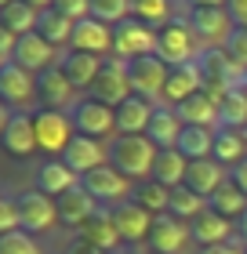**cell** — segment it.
Listing matches in <instances>:
<instances>
[{
  "instance_id": "cell-27",
  "label": "cell",
  "mask_w": 247,
  "mask_h": 254,
  "mask_svg": "<svg viewBox=\"0 0 247 254\" xmlns=\"http://www.w3.org/2000/svg\"><path fill=\"white\" fill-rule=\"evenodd\" d=\"M182 127H185V124L178 120V113H174L171 106H157V109H153L149 127H146V138L164 153V149H174V145H178Z\"/></svg>"
},
{
  "instance_id": "cell-12",
  "label": "cell",
  "mask_w": 247,
  "mask_h": 254,
  "mask_svg": "<svg viewBox=\"0 0 247 254\" xmlns=\"http://www.w3.org/2000/svg\"><path fill=\"white\" fill-rule=\"evenodd\" d=\"M189 26H193V33L200 37L204 48H226L229 33L237 29L226 7H193L189 11Z\"/></svg>"
},
{
  "instance_id": "cell-50",
  "label": "cell",
  "mask_w": 247,
  "mask_h": 254,
  "mask_svg": "<svg viewBox=\"0 0 247 254\" xmlns=\"http://www.w3.org/2000/svg\"><path fill=\"white\" fill-rule=\"evenodd\" d=\"M7 124H11V109H7V106H0V138H4Z\"/></svg>"
},
{
  "instance_id": "cell-25",
  "label": "cell",
  "mask_w": 247,
  "mask_h": 254,
  "mask_svg": "<svg viewBox=\"0 0 247 254\" xmlns=\"http://www.w3.org/2000/svg\"><path fill=\"white\" fill-rule=\"evenodd\" d=\"M55 207H58V222L69 225V229H84V222L98 211L95 196H91L84 186H77V189H69L66 196H58Z\"/></svg>"
},
{
  "instance_id": "cell-10",
  "label": "cell",
  "mask_w": 247,
  "mask_h": 254,
  "mask_svg": "<svg viewBox=\"0 0 247 254\" xmlns=\"http://www.w3.org/2000/svg\"><path fill=\"white\" fill-rule=\"evenodd\" d=\"M62 164L73 171L77 178H84L91 171L109 164V145H102L98 138H87V134H73V142H69L66 153H62Z\"/></svg>"
},
{
  "instance_id": "cell-16",
  "label": "cell",
  "mask_w": 247,
  "mask_h": 254,
  "mask_svg": "<svg viewBox=\"0 0 247 254\" xmlns=\"http://www.w3.org/2000/svg\"><path fill=\"white\" fill-rule=\"evenodd\" d=\"M69 51H87V55H113V26H105L98 18H80L73 29V40H69Z\"/></svg>"
},
{
  "instance_id": "cell-56",
  "label": "cell",
  "mask_w": 247,
  "mask_h": 254,
  "mask_svg": "<svg viewBox=\"0 0 247 254\" xmlns=\"http://www.w3.org/2000/svg\"><path fill=\"white\" fill-rule=\"evenodd\" d=\"M146 254H157V251H146Z\"/></svg>"
},
{
  "instance_id": "cell-3",
  "label": "cell",
  "mask_w": 247,
  "mask_h": 254,
  "mask_svg": "<svg viewBox=\"0 0 247 254\" xmlns=\"http://www.w3.org/2000/svg\"><path fill=\"white\" fill-rule=\"evenodd\" d=\"M146 55H157V29H149L138 18H124L120 26H113V59L135 62Z\"/></svg>"
},
{
  "instance_id": "cell-53",
  "label": "cell",
  "mask_w": 247,
  "mask_h": 254,
  "mask_svg": "<svg viewBox=\"0 0 247 254\" xmlns=\"http://www.w3.org/2000/svg\"><path fill=\"white\" fill-rule=\"evenodd\" d=\"M240 134H244V142H247V127H244V131H240Z\"/></svg>"
},
{
  "instance_id": "cell-11",
  "label": "cell",
  "mask_w": 247,
  "mask_h": 254,
  "mask_svg": "<svg viewBox=\"0 0 247 254\" xmlns=\"http://www.w3.org/2000/svg\"><path fill=\"white\" fill-rule=\"evenodd\" d=\"M91 98L105 102V106H120V102L131 98V76H127V62L124 59H105L102 62V73L91 87Z\"/></svg>"
},
{
  "instance_id": "cell-28",
  "label": "cell",
  "mask_w": 247,
  "mask_h": 254,
  "mask_svg": "<svg viewBox=\"0 0 247 254\" xmlns=\"http://www.w3.org/2000/svg\"><path fill=\"white\" fill-rule=\"evenodd\" d=\"M153 102H146V98H138V95H131L127 102H120L113 113H116V134H146V127H149V120H153Z\"/></svg>"
},
{
  "instance_id": "cell-48",
  "label": "cell",
  "mask_w": 247,
  "mask_h": 254,
  "mask_svg": "<svg viewBox=\"0 0 247 254\" xmlns=\"http://www.w3.org/2000/svg\"><path fill=\"white\" fill-rule=\"evenodd\" d=\"M185 4H189V11H193V7H226L229 0H185Z\"/></svg>"
},
{
  "instance_id": "cell-17",
  "label": "cell",
  "mask_w": 247,
  "mask_h": 254,
  "mask_svg": "<svg viewBox=\"0 0 247 254\" xmlns=\"http://www.w3.org/2000/svg\"><path fill=\"white\" fill-rule=\"evenodd\" d=\"M0 145H4L7 156L15 160H29L37 153V127H33V113H11V124L4 138H0Z\"/></svg>"
},
{
  "instance_id": "cell-49",
  "label": "cell",
  "mask_w": 247,
  "mask_h": 254,
  "mask_svg": "<svg viewBox=\"0 0 247 254\" xmlns=\"http://www.w3.org/2000/svg\"><path fill=\"white\" fill-rule=\"evenodd\" d=\"M237 240H240V244L247 247V211H244V214L237 218Z\"/></svg>"
},
{
  "instance_id": "cell-30",
  "label": "cell",
  "mask_w": 247,
  "mask_h": 254,
  "mask_svg": "<svg viewBox=\"0 0 247 254\" xmlns=\"http://www.w3.org/2000/svg\"><path fill=\"white\" fill-rule=\"evenodd\" d=\"M211 156H215L226 171H233L237 164H244V160H247V142H244V134L233 131V127H218V131H215V153H211Z\"/></svg>"
},
{
  "instance_id": "cell-18",
  "label": "cell",
  "mask_w": 247,
  "mask_h": 254,
  "mask_svg": "<svg viewBox=\"0 0 247 254\" xmlns=\"http://www.w3.org/2000/svg\"><path fill=\"white\" fill-rule=\"evenodd\" d=\"M102 62L105 59L87 55V51H66L62 59H58V69L66 73V80L77 91H91V87H95V80H98V73H102Z\"/></svg>"
},
{
  "instance_id": "cell-42",
  "label": "cell",
  "mask_w": 247,
  "mask_h": 254,
  "mask_svg": "<svg viewBox=\"0 0 247 254\" xmlns=\"http://www.w3.org/2000/svg\"><path fill=\"white\" fill-rule=\"evenodd\" d=\"M55 11H62L66 18L80 22V18L91 15V0H55Z\"/></svg>"
},
{
  "instance_id": "cell-22",
  "label": "cell",
  "mask_w": 247,
  "mask_h": 254,
  "mask_svg": "<svg viewBox=\"0 0 247 254\" xmlns=\"http://www.w3.org/2000/svg\"><path fill=\"white\" fill-rule=\"evenodd\" d=\"M113 222L120 229V240L124 244H138V240H149V229H153V214L146 207H138L135 200H124L113 207Z\"/></svg>"
},
{
  "instance_id": "cell-37",
  "label": "cell",
  "mask_w": 247,
  "mask_h": 254,
  "mask_svg": "<svg viewBox=\"0 0 247 254\" xmlns=\"http://www.w3.org/2000/svg\"><path fill=\"white\" fill-rule=\"evenodd\" d=\"M218 127H233V131H244L247 127V87H233L229 95L222 98Z\"/></svg>"
},
{
  "instance_id": "cell-51",
  "label": "cell",
  "mask_w": 247,
  "mask_h": 254,
  "mask_svg": "<svg viewBox=\"0 0 247 254\" xmlns=\"http://www.w3.org/2000/svg\"><path fill=\"white\" fill-rule=\"evenodd\" d=\"M29 7H37V11H48V7H55V0H26Z\"/></svg>"
},
{
  "instance_id": "cell-21",
  "label": "cell",
  "mask_w": 247,
  "mask_h": 254,
  "mask_svg": "<svg viewBox=\"0 0 247 254\" xmlns=\"http://www.w3.org/2000/svg\"><path fill=\"white\" fill-rule=\"evenodd\" d=\"M229 182V171L218 164L215 156H207V160H193L189 171H185V186H189L196 196H204V200H211L222 186Z\"/></svg>"
},
{
  "instance_id": "cell-39",
  "label": "cell",
  "mask_w": 247,
  "mask_h": 254,
  "mask_svg": "<svg viewBox=\"0 0 247 254\" xmlns=\"http://www.w3.org/2000/svg\"><path fill=\"white\" fill-rule=\"evenodd\" d=\"M0 254H44V247L26 229H11V233H0Z\"/></svg>"
},
{
  "instance_id": "cell-41",
  "label": "cell",
  "mask_w": 247,
  "mask_h": 254,
  "mask_svg": "<svg viewBox=\"0 0 247 254\" xmlns=\"http://www.w3.org/2000/svg\"><path fill=\"white\" fill-rule=\"evenodd\" d=\"M226 55H229V59L233 62H237L240 69H247V29H233L229 33V40H226Z\"/></svg>"
},
{
  "instance_id": "cell-14",
  "label": "cell",
  "mask_w": 247,
  "mask_h": 254,
  "mask_svg": "<svg viewBox=\"0 0 247 254\" xmlns=\"http://www.w3.org/2000/svg\"><path fill=\"white\" fill-rule=\"evenodd\" d=\"M11 62L18 69H26V73H33V76H40L44 69L58 65V48H51V44L44 37H37V33H26V37H18Z\"/></svg>"
},
{
  "instance_id": "cell-4",
  "label": "cell",
  "mask_w": 247,
  "mask_h": 254,
  "mask_svg": "<svg viewBox=\"0 0 247 254\" xmlns=\"http://www.w3.org/2000/svg\"><path fill=\"white\" fill-rule=\"evenodd\" d=\"M69 120H73V131L77 134H87V138H116V113L113 106H105L98 98H80L73 109H69Z\"/></svg>"
},
{
  "instance_id": "cell-46",
  "label": "cell",
  "mask_w": 247,
  "mask_h": 254,
  "mask_svg": "<svg viewBox=\"0 0 247 254\" xmlns=\"http://www.w3.org/2000/svg\"><path fill=\"white\" fill-rule=\"evenodd\" d=\"M66 254H105V251H98L95 244H87V240H80V236H77L73 244L66 247Z\"/></svg>"
},
{
  "instance_id": "cell-6",
  "label": "cell",
  "mask_w": 247,
  "mask_h": 254,
  "mask_svg": "<svg viewBox=\"0 0 247 254\" xmlns=\"http://www.w3.org/2000/svg\"><path fill=\"white\" fill-rule=\"evenodd\" d=\"M171 65L157 59V55H146V59L127 62V76H131V95L146 98V102H164V84H167Z\"/></svg>"
},
{
  "instance_id": "cell-35",
  "label": "cell",
  "mask_w": 247,
  "mask_h": 254,
  "mask_svg": "<svg viewBox=\"0 0 247 254\" xmlns=\"http://www.w3.org/2000/svg\"><path fill=\"white\" fill-rule=\"evenodd\" d=\"M131 18L146 22V26H167L174 22V0H131Z\"/></svg>"
},
{
  "instance_id": "cell-13",
  "label": "cell",
  "mask_w": 247,
  "mask_h": 254,
  "mask_svg": "<svg viewBox=\"0 0 247 254\" xmlns=\"http://www.w3.org/2000/svg\"><path fill=\"white\" fill-rule=\"evenodd\" d=\"M189 240H193L189 222H182V218H174V214H157L153 218L149 251H157V254H182L185 247H189Z\"/></svg>"
},
{
  "instance_id": "cell-29",
  "label": "cell",
  "mask_w": 247,
  "mask_h": 254,
  "mask_svg": "<svg viewBox=\"0 0 247 254\" xmlns=\"http://www.w3.org/2000/svg\"><path fill=\"white\" fill-rule=\"evenodd\" d=\"M73 29H77V22L73 18H66L62 11H40V18H37V37H44L51 44V48H69V40H73Z\"/></svg>"
},
{
  "instance_id": "cell-38",
  "label": "cell",
  "mask_w": 247,
  "mask_h": 254,
  "mask_svg": "<svg viewBox=\"0 0 247 254\" xmlns=\"http://www.w3.org/2000/svg\"><path fill=\"white\" fill-rule=\"evenodd\" d=\"M131 200L138 203V207H146V211L157 218V214H167V200H171V189L167 186H160V182H142L135 192H131Z\"/></svg>"
},
{
  "instance_id": "cell-34",
  "label": "cell",
  "mask_w": 247,
  "mask_h": 254,
  "mask_svg": "<svg viewBox=\"0 0 247 254\" xmlns=\"http://www.w3.org/2000/svg\"><path fill=\"white\" fill-rule=\"evenodd\" d=\"M207 211V200L204 196H196L189 186H174L171 189V200H167V214L182 218V222H196L200 214Z\"/></svg>"
},
{
  "instance_id": "cell-54",
  "label": "cell",
  "mask_w": 247,
  "mask_h": 254,
  "mask_svg": "<svg viewBox=\"0 0 247 254\" xmlns=\"http://www.w3.org/2000/svg\"><path fill=\"white\" fill-rule=\"evenodd\" d=\"M244 87H247V73H244Z\"/></svg>"
},
{
  "instance_id": "cell-26",
  "label": "cell",
  "mask_w": 247,
  "mask_h": 254,
  "mask_svg": "<svg viewBox=\"0 0 247 254\" xmlns=\"http://www.w3.org/2000/svg\"><path fill=\"white\" fill-rule=\"evenodd\" d=\"M189 229H193V240L200 244V251L237 240V222H229V218H222V214H215V211H204L196 222H189Z\"/></svg>"
},
{
  "instance_id": "cell-40",
  "label": "cell",
  "mask_w": 247,
  "mask_h": 254,
  "mask_svg": "<svg viewBox=\"0 0 247 254\" xmlns=\"http://www.w3.org/2000/svg\"><path fill=\"white\" fill-rule=\"evenodd\" d=\"M91 18L105 26H120L124 18H131V0H91Z\"/></svg>"
},
{
  "instance_id": "cell-47",
  "label": "cell",
  "mask_w": 247,
  "mask_h": 254,
  "mask_svg": "<svg viewBox=\"0 0 247 254\" xmlns=\"http://www.w3.org/2000/svg\"><path fill=\"white\" fill-rule=\"evenodd\" d=\"M229 178H233V182H237V186L247 192V160H244V164H237V167L229 171Z\"/></svg>"
},
{
  "instance_id": "cell-32",
  "label": "cell",
  "mask_w": 247,
  "mask_h": 254,
  "mask_svg": "<svg viewBox=\"0 0 247 254\" xmlns=\"http://www.w3.org/2000/svg\"><path fill=\"white\" fill-rule=\"evenodd\" d=\"M185 171H189V160H185L178 149H164L157 153V164H153V182H160V186H185Z\"/></svg>"
},
{
  "instance_id": "cell-31",
  "label": "cell",
  "mask_w": 247,
  "mask_h": 254,
  "mask_svg": "<svg viewBox=\"0 0 247 254\" xmlns=\"http://www.w3.org/2000/svg\"><path fill=\"white\" fill-rule=\"evenodd\" d=\"M174 149H178L189 164H193V160H207L211 153H215V131H211V127H193V124H185Z\"/></svg>"
},
{
  "instance_id": "cell-23",
  "label": "cell",
  "mask_w": 247,
  "mask_h": 254,
  "mask_svg": "<svg viewBox=\"0 0 247 254\" xmlns=\"http://www.w3.org/2000/svg\"><path fill=\"white\" fill-rule=\"evenodd\" d=\"M204 91V76H200V65L196 62H185V65H171L167 73V84H164V102L160 106H178L189 95Z\"/></svg>"
},
{
  "instance_id": "cell-2",
  "label": "cell",
  "mask_w": 247,
  "mask_h": 254,
  "mask_svg": "<svg viewBox=\"0 0 247 254\" xmlns=\"http://www.w3.org/2000/svg\"><path fill=\"white\" fill-rule=\"evenodd\" d=\"M204 44L193 33L189 18H174L167 22L164 29H157V59H164L167 65H185V62H196Z\"/></svg>"
},
{
  "instance_id": "cell-9",
  "label": "cell",
  "mask_w": 247,
  "mask_h": 254,
  "mask_svg": "<svg viewBox=\"0 0 247 254\" xmlns=\"http://www.w3.org/2000/svg\"><path fill=\"white\" fill-rule=\"evenodd\" d=\"M80 186H84L91 196H95V203L102 207V203H124V200H131V178H124L120 171H116L113 164H105V167H98V171H91V175H84L80 178Z\"/></svg>"
},
{
  "instance_id": "cell-33",
  "label": "cell",
  "mask_w": 247,
  "mask_h": 254,
  "mask_svg": "<svg viewBox=\"0 0 247 254\" xmlns=\"http://www.w3.org/2000/svg\"><path fill=\"white\" fill-rule=\"evenodd\" d=\"M207 211H215V214H222V218H229V222H237V218L247 211V192L229 178L226 186H222V189L207 200Z\"/></svg>"
},
{
  "instance_id": "cell-19",
  "label": "cell",
  "mask_w": 247,
  "mask_h": 254,
  "mask_svg": "<svg viewBox=\"0 0 247 254\" xmlns=\"http://www.w3.org/2000/svg\"><path fill=\"white\" fill-rule=\"evenodd\" d=\"M174 113H178L182 124H193V127H211V131H218V117H222V102L211 98L207 91H196V95H189L185 102H178V106H171Z\"/></svg>"
},
{
  "instance_id": "cell-5",
  "label": "cell",
  "mask_w": 247,
  "mask_h": 254,
  "mask_svg": "<svg viewBox=\"0 0 247 254\" xmlns=\"http://www.w3.org/2000/svg\"><path fill=\"white\" fill-rule=\"evenodd\" d=\"M33 127H37V149L40 153H51V156H62L66 145L77 134L69 113H58V109H37L33 113Z\"/></svg>"
},
{
  "instance_id": "cell-1",
  "label": "cell",
  "mask_w": 247,
  "mask_h": 254,
  "mask_svg": "<svg viewBox=\"0 0 247 254\" xmlns=\"http://www.w3.org/2000/svg\"><path fill=\"white\" fill-rule=\"evenodd\" d=\"M157 153L160 149L153 145L146 134H116V138H109V164L120 171L124 178H153Z\"/></svg>"
},
{
  "instance_id": "cell-43",
  "label": "cell",
  "mask_w": 247,
  "mask_h": 254,
  "mask_svg": "<svg viewBox=\"0 0 247 254\" xmlns=\"http://www.w3.org/2000/svg\"><path fill=\"white\" fill-rule=\"evenodd\" d=\"M15 44H18V37L4 26V22H0V59H4V62H11V55H15Z\"/></svg>"
},
{
  "instance_id": "cell-20",
  "label": "cell",
  "mask_w": 247,
  "mask_h": 254,
  "mask_svg": "<svg viewBox=\"0 0 247 254\" xmlns=\"http://www.w3.org/2000/svg\"><path fill=\"white\" fill-rule=\"evenodd\" d=\"M33 182H37V189L44 196H51V200H58V196H66L69 189L80 186V178L62 164V156H48L44 164L37 167V175H33Z\"/></svg>"
},
{
  "instance_id": "cell-55",
  "label": "cell",
  "mask_w": 247,
  "mask_h": 254,
  "mask_svg": "<svg viewBox=\"0 0 247 254\" xmlns=\"http://www.w3.org/2000/svg\"><path fill=\"white\" fill-rule=\"evenodd\" d=\"M0 69H4V59H0Z\"/></svg>"
},
{
  "instance_id": "cell-15",
  "label": "cell",
  "mask_w": 247,
  "mask_h": 254,
  "mask_svg": "<svg viewBox=\"0 0 247 254\" xmlns=\"http://www.w3.org/2000/svg\"><path fill=\"white\" fill-rule=\"evenodd\" d=\"M37 98L44 102V109H58V113H69L77 106V87L66 80V73L58 65L44 69L37 76Z\"/></svg>"
},
{
  "instance_id": "cell-24",
  "label": "cell",
  "mask_w": 247,
  "mask_h": 254,
  "mask_svg": "<svg viewBox=\"0 0 247 254\" xmlns=\"http://www.w3.org/2000/svg\"><path fill=\"white\" fill-rule=\"evenodd\" d=\"M80 240L95 244V247L105 251V254H113L116 247H120L124 240H120V229H116V222H113V207H109V211L98 207V211L84 222V229H80Z\"/></svg>"
},
{
  "instance_id": "cell-45",
  "label": "cell",
  "mask_w": 247,
  "mask_h": 254,
  "mask_svg": "<svg viewBox=\"0 0 247 254\" xmlns=\"http://www.w3.org/2000/svg\"><path fill=\"white\" fill-rule=\"evenodd\" d=\"M200 254H247V247L240 240H229V244H218V247H204Z\"/></svg>"
},
{
  "instance_id": "cell-36",
  "label": "cell",
  "mask_w": 247,
  "mask_h": 254,
  "mask_svg": "<svg viewBox=\"0 0 247 254\" xmlns=\"http://www.w3.org/2000/svg\"><path fill=\"white\" fill-rule=\"evenodd\" d=\"M37 18H40V11L37 7H29L26 0H15L11 7L0 11V22L15 33V37H26V33H37Z\"/></svg>"
},
{
  "instance_id": "cell-52",
  "label": "cell",
  "mask_w": 247,
  "mask_h": 254,
  "mask_svg": "<svg viewBox=\"0 0 247 254\" xmlns=\"http://www.w3.org/2000/svg\"><path fill=\"white\" fill-rule=\"evenodd\" d=\"M11 4H15V0H0V11H4V7H11Z\"/></svg>"
},
{
  "instance_id": "cell-7",
  "label": "cell",
  "mask_w": 247,
  "mask_h": 254,
  "mask_svg": "<svg viewBox=\"0 0 247 254\" xmlns=\"http://www.w3.org/2000/svg\"><path fill=\"white\" fill-rule=\"evenodd\" d=\"M15 207H18V229H26V233L40 236L48 233V229L58 222V207L51 196H44L40 189H26L15 196Z\"/></svg>"
},
{
  "instance_id": "cell-44",
  "label": "cell",
  "mask_w": 247,
  "mask_h": 254,
  "mask_svg": "<svg viewBox=\"0 0 247 254\" xmlns=\"http://www.w3.org/2000/svg\"><path fill=\"white\" fill-rule=\"evenodd\" d=\"M226 11H229L233 26H240V29H247V0H229V4H226Z\"/></svg>"
},
{
  "instance_id": "cell-8",
  "label": "cell",
  "mask_w": 247,
  "mask_h": 254,
  "mask_svg": "<svg viewBox=\"0 0 247 254\" xmlns=\"http://www.w3.org/2000/svg\"><path fill=\"white\" fill-rule=\"evenodd\" d=\"M37 98V76L18 69L15 62H4L0 69V106L11 113H29V102Z\"/></svg>"
}]
</instances>
